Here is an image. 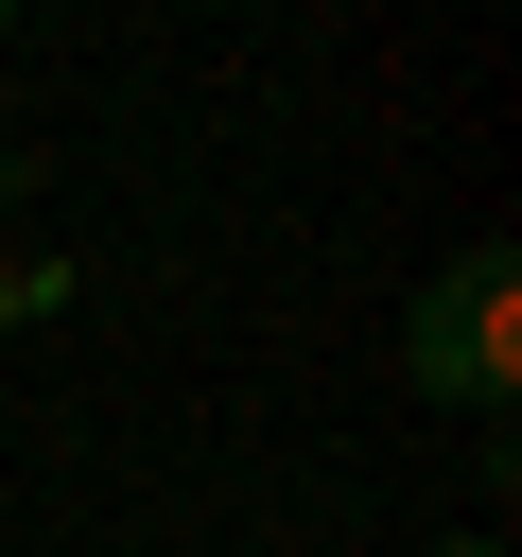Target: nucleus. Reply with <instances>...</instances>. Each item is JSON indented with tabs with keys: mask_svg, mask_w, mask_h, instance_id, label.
I'll use <instances>...</instances> for the list:
<instances>
[{
	"mask_svg": "<svg viewBox=\"0 0 522 557\" xmlns=\"http://www.w3.org/2000/svg\"><path fill=\"white\" fill-rule=\"evenodd\" d=\"M435 557H505V540H487V522H470V540H435Z\"/></svg>",
	"mask_w": 522,
	"mask_h": 557,
	"instance_id": "7ed1b4c3",
	"label": "nucleus"
},
{
	"mask_svg": "<svg viewBox=\"0 0 522 557\" xmlns=\"http://www.w3.org/2000/svg\"><path fill=\"white\" fill-rule=\"evenodd\" d=\"M400 383H418L435 418H505V400H522V261H505V244H470V261L418 278V313H400Z\"/></svg>",
	"mask_w": 522,
	"mask_h": 557,
	"instance_id": "f257e3e1",
	"label": "nucleus"
},
{
	"mask_svg": "<svg viewBox=\"0 0 522 557\" xmlns=\"http://www.w3.org/2000/svg\"><path fill=\"white\" fill-rule=\"evenodd\" d=\"M52 296H70V278H52V261H0V331H35V313H52Z\"/></svg>",
	"mask_w": 522,
	"mask_h": 557,
	"instance_id": "f03ea898",
	"label": "nucleus"
}]
</instances>
